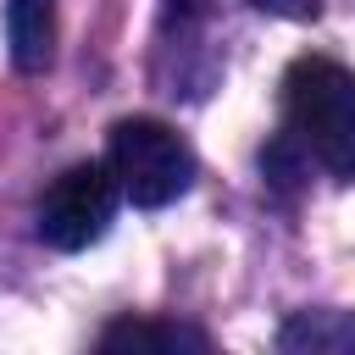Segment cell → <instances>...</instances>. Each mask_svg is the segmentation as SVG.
I'll return each instance as SVG.
<instances>
[{"mask_svg": "<svg viewBox=\"0 0 355 355\" xmlns=\"http://www.w3.org/2000/svg\"><path fill=\"white\" fill-rule=\"evenodd\" d=\"M283 122L333 183H355V72L349 67L327 55H300L283 72Z\"/></svg>", "mask_w": 355, "mask_h": 355, "instance_id": "6da1fadb", "label": "cell"}, {"mask_svg": "<svg viewBox=\"0 0 355 355\" xmlns=\"http://www.w3.org/2000/svg\"><path fill=\"white\" fill-rule=\"evenodd\" d=\"M122 200H133L139 211H161L172 200H183L194 189V150L178 128L155 122V116H122L111 128V150H105Z\"/></svg>", "mask_w": 355, "mask_h": 355, "instance_id": "7a4b0ae2", "label": "cell"}, {"mask_svg": "<svg viewBox=\"0 0 355 355\" xmlns=\"http://www.w3.org/2000/svg\"><path fill=\"white\" fill-rule=\"evenodd\" d=\"M116 200H122V183H116L111 161H78L39 194V239L50 250H67V255L89 250L105 239Z\"/></svg>", "mask_w": 355, "mask_h": 355, "instance_id": "3957f363", "label": "cell"}, {"mask_svg": "<svg viewBox=\"0 0 355 355\" xmlns=\"http://www.w3.org/2000/svg\"><path fill=\"white\" fill-rule=\"evenodd\" d=\"M6 44L17 72H44L55 61V0H6Z\"/></svg>", "mask_w": 355, "mask_h": 355, "instance_id": "277c9868", "label": "cell"}, {"mask_svg": "<svg viewBox=\"0 0 355 355\" xmlns=\"http://www.w3.org/2000/svg\"><path fill=\"white\" fill-rule=\"evenodd\" d=\"M100 349L105 355H122V349H211V338L200 327H183V322H155V316H128V322H111L100 333Z\"/></svg>", "mask_w": 355, "mask_h": 355, "instance_id": "5b68a950", "label": "cell"}, {"mask_svg": "<svg viewBox=\"0 0 355 355\" xmlns=\"http://www.w3.org/2000/svg\"><path fill=\"white\" fill-rule=\"evenodd\" d=\"M283 349L294 355H327V349H355V316L349 311H300L277 333Z\"/></svg>", "mask_w": 355, "mask_h": 355, "instance_id": "8992f818", "label": "cell"}, {"mask_svg": "<svg viewBox=\"0 0 355 355\" xmlns=\"http://www.w3.org/2000/svg\"><path fill=\"white\" fill-rule=\"evenodd\" d=\"M261 11H277V17H316L322 0H255Z\"/></svg>", "mask_w": 355, "mask_h": 355, "instance_id": "52a82bcc", "label": "cell"}]
</instances>
